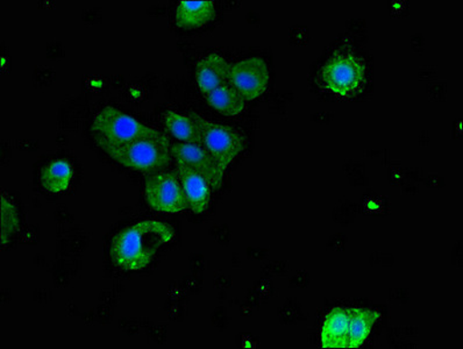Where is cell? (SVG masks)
<instances>
[{
  "instance_id": "obj_11",
  "label": "cell",
  "mask_w": 463,
  "mask_h": 349,
  "mask_svg": "<svg viewBox=\"0 0 463 349\" xmlns=\"http://www.w3.org/2000/svg\"><path fill=\"white\" fill-rule=\"evenodd\" d=\"M349 318L347 308L336 307L325 316L322 328L324 348H348Z\"/></svg>"
},
{
  "instance_id": "obj_14",
  "label": "cell",
  "mask_w": 463,
  "mask_h": 349,
  "mask_svg": "<svg viewBox=\"0 0 463 349\" xmlns=\"http://www.w3.org/2000/svg\"><path fill=\"white\" fill-rule=\"evenodd\" d=\"M166 129L178 141L203 146V134L196 121L190 116L175 111H166L164 116Z\"/></svg>"
},
{
  "instance_id": "obj_2",
  "label": "cell",
  "mask_w": 463,
  "mask_h": 349,
  "mask_svg": "<svg viewBox=\"0 0 463 349\" xmlns=\"http://www.w3.org/2000/svg\"><path fill=\"white\" fill-rule=\"evenodd\" d=\"M118 164L141 173H156L166 168L172 162V144L168 137L160 131L144 137L108 153Z\"/></svg>"
},
{
  "instance_id": "obj_5",
  "label": "cell",
  "mask_w": 463,
  "mask_h": 349,
  "mask_svg": "<svg viewBox=\"0 0 463 349\" xmlns=\"http://www.w3.org/2000/svg\"><path fill=\"white\" fill-rule=\"evenodd\" d=\"M364 75L365 67L361 60L349 54H338L328 60L320 71V80L327 90L336 95L348 96L359 90Z\"/></svg>"
},
{
  "instance_id": "obj_3",
  "label": "cell",
  "mask_w": 463,
  "mask_h": 349,
  "mask_svg": "<svg viewBox=\"0 0 463 349\" xmlns=\"http://www.w3.org/2000/svg\"><path fill=\"white\" fill-rule=\"evenodd\" d=\"M156 128L140 123L136 118L120 109L107 107L100 109L91 125V134L96 144L104 152L124 147L137 137L153 133Z\"/></svg>"
},
{
  "instance_id": "obj_9",
  "label": "cell",
  "mask_w": 463,
  "mask_h": 349,
  "mask_svg": "<svg viewBox=\"0 0 463 349\" xmlns=\"http://www.w3.org/2000/svg\"><path fill=\"white\" fill-rule=\"evenodd\" d=\"M196 80L206 96L223 85H231V66L222 56L210 54L197 63Z\"/></svg>"
},
{
  "instance_id": "obj_16",
  "label": "cell",
  "mask_w": 463,
  "mask_h": 349,
  "mask_svg": "<svg viewBox=\"0 0 463 349\" xmlns=\"http://www.w3.org/2000/svg\"><path fill=\"white\" fill-rule=\"evenodd\" d=\"M205 97L207 103L223 116H238L245 109L246 100L232 85H223Z\"/></svg>"
},
{
  "instance_id": "obj_13",
  "label": "cell",
  "mask_w": 463,
  "mask_h": 349,
  "mask_svg": "<svg viewBox=\"0 0 463 349\" xmlns=\"http://www.w3.org/2000/svg\"><path fill=\"white\" fill-rule=\"evenodd\" d=\"M349 318L348 348H360L371 335L373 325L380 319V312L368 308H347Z\"/></svg>"
},
{
  "instance_id": "obj_10",
  "label": "cell",
  "mask_w": 463,
  "mask_h": 349,
  "mask_svg": "<svg viewBox=\"0 0 463 349\" xmlns=\"http://www.w3.org/2000/svg\"><path fill=\"white\" fill-rule=\"evenodd\" d=\"M176 173L184 190L188 208L194 213H204L211 201V186L201 174L184 166H177Z\"/></svg>"
},
{
  "instance_id": "obj_1",
  "label": "cell",
  "mask_w": 463,
  "mask_h": 349,
  "mask_svg": "<svg viewBox=\"0 0 463 349\" xmlns=\"http://www.w3.org/2000/svg\"><path fill=\"white\" fill-rule=\"evenodd\" d=\"M173 226L157 221H142L121 230L113 238L111 258L118 267L137 271L150 265L161 246L173 241Z\"/></svg>"
},
{
  "instance_id": "obj_7",
  "label": "cell",
  "mask_w": 463,
  "mask_h": 349,
  "mask_svg": "<svg viewBox=\"0 0 463 349\" xmlns=\"http://www.w3.org/2000/svg\"><path fill=\"white\" fill-rule=\"evenodd\" d=\"M172 156L177 162V165L184 166L204 177L213 192L222 188L225 170L203 146L181 141L174 142Z\"/></svg>"
},
{
  "instance_id": "obj_4",
  "label": "cell",
  "mask_w": 463,
  "mask_h": 349,
  "mask_svg": "<svg viewBox=\"0 0 463 349\" xmlns=\"http://www.w3.org/2000/svg\"><path fill=\"white\" fill-rule=\"evenodd\" d=\"M201 128L203 134V147L211 154L223 170L238 157L246 148L245 137L241 132L235 131L229 126H223L206 120L205 118L190 112L189 115Z\"/></svg>"
},
{
  "instance_id": "obj_12",
  "label": "cell",
  "mask_w": 463,
  "mask_h": 349,
  "mask_svg": "<svg viewBox=\"0 0 463 349\" xmlns=\"http://www.w3.org/2000/svg\"><path fill=\"white\" fill-rule=\"evenodd\" d=\"M215 15L213 0H181L176 11L178 27L198 28L206 25Z\"/></svg>"
},
{
  "instance_id": "obj_6",
  "label": "cell",
  "mask_w": 463,
  "mask_h": 349,
  "mask_svg": "<svg viewBox=\"0 0 463 349\" xmlns=\"http://www.w3.org/2000/svg\"><path fill=\"white\" fill-rule=\"evenodd\" d=\"M145 198L153 210L181 213L188 209L184 190L176 172L153 174L146 180Z\"/></svg>"
},
{
  "instance_id": "obj_15",
  "label": "cell",
  "mask_w": 463,
  "mask_h": 349,
  "mask_svg": "<svg viewBox=\"0 0 463 349\" xmlns=\"http://www.w3.org/2000/svg\"><path fill=\"white\" fill-rule=\"evenodd\" d=\"M71 165L66 160L52 161L40 174V184L46 192L60 193L66 192L72 180Z\"/></svg>"
},
{
  "instance_id": "obj_8",
  "label": "cell",
  "mask_w": 463,
  "mask_h": 349,
  "mask_svg": "<svg viewBox=\"0 0 463 349\" xmlns=\"http://www.w3.org/2000/svg\"><path fill=\"white\" fill-rule=\"evenodd\" d=\"M269 69L265 60L250 58L231 67V85L245 100H254L266 91Z\"/></svg>"
},
{
  "instance_id": "obj_17",
  "label": "cell",
  "mask_w": 463,
  "mask_h": 349,
  "mask_svg": "<svg viewBox=\"0 0 463 349\" xmlns=\"http://www.w3.org/2000/svg\"><path fill=\"white\" fill-rule=\"evenodd\" d=\"M0 226H2V245H6L11 241L12 235L19 227L18 211L15 206L7 200L5 194H2V205H0Z\"/></svg>"
}]
</instances>
